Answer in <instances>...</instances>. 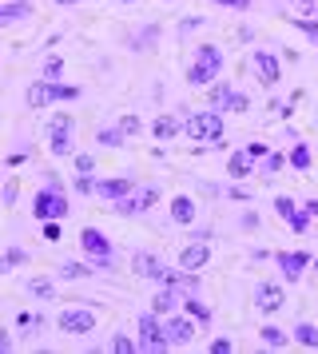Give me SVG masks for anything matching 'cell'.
<instances>
[{"label":"cell","mask_w":318,"mask_h":354,"mask_svg":"<svg viewBox=\"0 0 318 354\" xmlns=\"http://www.w3.org/2000/svg\"><path fill=\"white\" fill-rule=\"evenodd\" d=\"M223 64H227V56H223L219 44H199L187 64V84L191 88H211L223 76Z\"/></svg>","instance_id":"6da1fadb"},{"label":"cell","mask_w":318,"mask_h":354,"mask_svg":"<svg viewBox=\"0 0 318 354\" xmlns=\"http://www.w3.org/2000/svg\"><path fill=\"white\" fill-rule=\"evenodd\" d=\"M68 211L72 207H68L64 183L56 176H48V183L32 195V219H40V223H48V219H68Z\"/></svg>","instance_id":"7a4b0ae2"},{"label":"cell","mask_w":318,"mask_h":354,"mask_svg":"<svg viewBox=\"0 0 318 354\" xmlns=\"http://www.w3.org/2000/svg\"><path fill=\"white\" fill-rule=\"evenodd\" d=\"M64 100H80V88L76 84H60V80H40L28 84V92H24V104H28L32 112H44L52 104H64Z\"/></svg>","instance_id":"3957f363"},{"label":"cell","mask_w":318,"mask_h":354,"mask_svg":"<svg viewBox=\"0 0 318 354\" xmlns=\"http://www.w3.org/2000/svg\"><path fill=\"white\" fill-rule=\"evenodd\" d=\"M227 124H223V112L219 108H207V112H191L183 120V136L191 144H219Z\"/></svg>","instance_id":"277c9868"},{"label":"cell","mask_w":318,"mask_h":354,"mask_svg":"<svg viewBox=\"0 0 318 354\" xmlns=\"http://www.w3.org/2000/svg\"><path fill=\"white\" fill-rule=\"evenodd\" d=\"M80 251H84V259L92 263L95 271H111V263H115L111 239L100 231V227H84V231H80Z\"/></svg>","instance_id":"5b68a950"},{"label":"cell","mask_w":318,"mask_h":354,"mask_svg":"<svg viewBox=\"0 0 318 354\" xmlns=\"http://www.w3.org/2000/svg\"><path fill=\"white\" fill-rule=\"evenodd\" d=\"M135 342H140L143 354H163L171 351V338H167V330H163V319H159L156 310H143L140 322H135Z\"/></svg>","instance_id":"8992f818"},{"label":"cell","mask_w":318,"mask_h":354,"mask_svg":"<svg viewBox=\"0 0 318 354\" xmlns=\"http://www.w3.org/2000/svg\"><path fill=\"white\" fill-rule=\"evenodd\" d=\"M72 131H76V120L68 112H60L52 124H48V151L60 160V156H72Z\"/></svg>","instance_id":"52a82bcc"},{"label":"cell","mask_w":318,"mask_h":354,"mask_svg":"<svg viewBox=\"0 0 318 354\" xmlns=\"http://www.w3.org/2000/svg\"><path fill=\"white\" fill-rule=\"evenodd\" d=\"M163 330H167V338H171V346H191L195 335H199V322L191 319L187 310H183V315L171 310V315H163Z\"/></svg>","instance_id":"ba28073f"},{"label":"cell","mask_w":318,"mask_h":354,"mask_svg":"<svg viewBox=\"0 0 318 354\" xmlns=\"http://www.w3.org/2000/svg\"><path fill=\"white\" fill-rule=\"evenodd\" d=\"M64 335H92L95 330V310L92 306H68L60 319H56Z\"/></svg>","instance_id":"9c48e42d"},{"label":"cell","mask_w":318,"mask_h":354,"mask_svg":"<svg viewBox=\"0 0 318 354\" xmlns=\"http://www.w3.org/2000/svg\"><path fill=\"white\" fill-rule=\"evenodd\" d=\"M251 68H254V76H259L263 88H274V84L283 80V64H279V56L267 52V48H254L251 52Z\"/></svg>","instance_id":"30bf717a"},{"label":"cell","mask_w":318,"mask_h":354,"mask_svg":"<svg viewBox=\"0 0 318 354\" xmlns=\"http://www.w3.org/2000/svg\"><path fill=\"white\" fill-rule=\"evenodd\" d=\"M131 271L140 274V279L163 283V279H167V263H163L156 251H135V255H131Z\"/></svg>","instance_id":"8fae6325"},{"label":"cell","mask_w":318,"mask_h":354,"mask_svg":"<svg viewBox=\"0 0 318 354\" xmlns=\"http://www.w3.org/2000/svg\"><path fill=\"white\" fill-rule=\"evenodd\" d=\"M254 306L263 310V315H279L286 306V290L279 283H254Z\"/></svg>","instance_id":"7c38bea8"},{"label":"cell","mask_w":318,"mask_h":354,"mask_svg":"<svg viewBox=\"0 0 318 354\" xmlns=\"http://www.w3.org/2000/svg\"><path fill=\"white\" fill-rule=\"evenodd\" d=\"M274 215H279V219H286V223H290V231H299V235L310 227V215H306V211H302V203H294L290 195H279V199H274Z\"/></svg>","instance_id":"4fadbf2b"},{"label":"cell","mask_w":318,"mask_h":354,"mask_svg":"<svg viewBox=\"0 0 318 354\" xmlns=\"http://www.w3.org/2000/svg\"><path fill=\"white\" fill-rule=\"evenodd\" d=\"M274 263H279V271H283L286 283H299L302 271H306L315 259L306 255V251H279V255H274Z\"/></svg>","instance_id":"5bb4252c"},{"label":"cell","mask_w":318,"mask_h":354,"mask_svg":"<svg viewBox=\"0 0 318 354\" xmlns=\"http://www.w3.org/2000/svg\"><path fill=\"white\" fill-rule=\"evenodd\" d=\"M140 187L131 176H111V179H95V195L100 199H108V203H115V199H124V195H131Z\"/></svg>","instance_id":"9a60e30c"},{"label":"cell","mask_w":318,"mask_h":354,"mask_svg":"<svg viewBox=\"0 0 318 354\" xmlns=\"http://www.w3.org/2000/svg\"><path fill=\"white\" fill-rule=\"evenodd\" d=\"M207 263H211V243L207 239H191L183 251H179V267L183 271H203Z\"/></svg>","instance_id":"2e32d148"},{"label":"cell","mask_w":318,"mask_h":354,"mask_svg":"<svg viewBox=\"0 0 318 354\" xmlns=\"http://www.w3.org/2000/svg\"><path fill=\"white\" fill-rule=\"evenodd\" d=\"M183 306V290L171 287V283H156V295H151V310H156L159 319L163 315H171V310H179Z\"/></svg>","instance_id":"e0dca14e"},{"label":"cell","mask_w":318,"mask_h":354,"mask_svg":"<svg viewBox=\"0 0 318 354\" xmlns=\"http://www.w3.org/2000/svg\"><path fill=\"white\" fill-rule=\"evenodd\" d=\"M28 17H36V8L28 0H0V28H12V24H20Z\"/></svg>","instance_id":"ac0fdd59"},{"label":"cell","mask_w":318,"mask_h":354,"mask_svg":"<svg viewBox=\"0 0 318 354\" xmlns=\"http://www.w3.org/2000/svg\"><path fill=\"white\" fill-rule=\"evenodd\" d=\"M179 131H183V120H175V115H167V112H159L156 124H151V136H156L159 144H171Z\"/></svg>","instance_id":"d6986e66"},{"label":"cell","mask_w":318,"mask_h":354,"mask_svg":"<svg viewBox=\"0 0 318 354\" xmlns=\"http://www.w3.org/2000/svg\"><path fill=\"white\" fill-rule=\"evenodd\" d=\"M195 215H199V207H195V199H191V195H175V199H171V223L191 227V223H195Z\"/></svg>","instance_id":"ffe728a7"},{"label":"cell","mask_w":318,"mask_h":354,"mask_svg":"<svg viewBox=\"0 0 318 354\" xmlns=\"http://www.w3.org/2000/svg\"><path fill=\"white\" fill-rule=\"evenodd\" d=\"M259 338H263V346H270V351H286V346L294 342V335H286L283 326H263Z\"/></svg>","instance_id":"44dd1931"},{"label":"cell","mask_w":318,"mask_h":354,"mask_svg":"<svg viewBox=\"0 0 318 354\" xmlns=\"http://www.w3.org/2000/svg\"><path fill=\"white\" fill-rule=\"evenodd\" d=\"M251 171H254V160L247 156V151H235V156L227 160V176L231 179H247Z\"/></svg>","instance_id":"7402d4cb"},{"label":"cell","mask_w":318,"mask_h":354,"mask_svg":"<svg viewBox=\"0 0 318 354\" xmlns=\"http://www.w3.org/2000/svg\"><path fill=\"white\" fill-rule=\"evenodd\" d=\"M108 211H115V215H124V219H135V215H143V203H140V195L131 192V195H124V199H115Z\"/></svg>","instance_id":"603a6c76"},{"label":"cell","mask_w":318,"mask_h":354,"mask_svg":"<svg viewBox=\"0 0 318 354\" xmlns=\"http://www.w3.org/2000/svg\"><path fill=\"white\" fill-rule=\"evenodd\" d=\"M290 335H294V342H299V346H306V351H318V326H315V322H299Z\"/></svg>","instance_id":"cb8c5ba5"},{"label":"cell","mask_w":318,"mask_h":354,"mask_svg":"<svg viewBox=\"0 0 318 354\" xmlns=\"http://www.w3.org/2000/svg\"><path fill=\"white\" fill-rule=\"evenodd\" d=\"M24 263H28V251H24V247H8V251L0 255V274L16 271V267H24Z\"/></svg>","instance_id":"d4e9b609"},{"label":"cell","mask_w":318,"mask_h":354,"mask_svg":"<svg viewBox=\"0 0 318 354\" xmlns=\"http://www.w3.org/2000/svg\"><path fill=\"white\" fill-rule=\"evenodd\" d=\"M88 274H95L92 263H76V259H72V263H60V279L64 283H72V279H88Z\"/></svg>","instance_id":"484cf974"},{"label":"cell","mask_w":318,"mask_h":354,"mask_svg":"<svg viewBox=\"0 0 318 354\" xmlns=\"http://www.w3.org/2000/svg\"><path fill=\"white\" fill-rule=\"evenodd\" d=\"M95 144H104V147H124L127 144V131L115 124V128H100L95 131Z\"/></svg>","instance_id":"4316f807"},{"label":"cell","mask_w":318,"mask_h":354,"mask_svg":"<svg viewBox=\"0 0 318 354\" xmlns=\"http://www.w3.org/2000/svg\"><path fill=\"white\" fill-rule=\"evenodd\" d=\"M183 310H187V315H191L195 322H199V326H207V322H211V310H207V306L199 303L195 295H183Z\"/></svg>","instance_id":"83f0119b"},{"label":"cell","mask_w":318,"mask_h":354,"mask_svg":"<svg viewBox=\"0 0 318 354\" xmlns=\"http://www.w3.org/2000/svg\"><path fill=\"white\" fill-rule=\"evenodd\" d=\"M28 295H32V299H44V303H52V299H56V283H52V279H32Z\"/></svg>","instance_id":"f1b7e54d"},{"label":"cell","mask_w":318,"mask_h":354,"mask_svg":"<svg viewBox=\"0 0 318 354\" xmlns=\"http://www.w3.org/2000/svg\"><path fill=\"white\" fill-rule=\"evenodd\" d=\"M286 163H290V167H294V171H310V147L306 144H294V151H290V156H286Z\"/></svg>","instance_id":"f546056e"},{"label":"cell","mask_w":318,"mask_h":354,"mask_svg":"<svg viewBox=\"0 0 318 354\" xmlns=\"http://www.w3.org/2000/svg\"><path fill=\"white\" fill-rule=\"evenodd\" d=\"M231 92H235V88H231L227 80L211 84V96H207V100H211V108H219V112H223V108H227V96H231Z\"/></svg>","instance_id":"4dcf8cb0"},{"label":"cell","mask_w":318,"mask_h":354,"mask_svg":"<svg viewBox=\"0 0 318 354\" xmlns=\"http://www.w3.org/2000/svg\"><path fill=\"white\" fill-rule=\"evenodd\" d=\"M259 163H263V176H279L286 167V156L283 151H267V160H259Z\"/></svg>","instance_id":"1f68e13d"},{"label":"cell","mask_w":318,"mask_h":354,"mask_svg":"<svg viewBox=\"0 0 318 354\" xmlns=\"http://www.w3.org/2000/svg\"><path fill=\"white\" fill-rule=\"evenodd\" d=\"M223 112H235V115L251 112V100L243 96V92H231V96H227V108H223Z\"/></svg>","instance_id":"d6a6232c"},{"label":"cell","mask_w":318,"mask_h":354,"mask_svg":"<svg viewBox=\"0 0 318 354\" xmlns=\"http://www.w3.org/2000/svg\"><path fill=\"white\" fill-rule=\"evenodd\" d=\"M40 76H44V80H60V76H64V56H48Z\"/></svg>","instance_id":"836d02e7"},{"label":"cell","mask_w":318,"mask_h":354,"mask_svg":"<svg viewBox=\"0 0 318 354\" xmlns=\"http://www.w3.org/2000/svg\"><path fill=\"white\" fill-rule=\"evenodd\" d=\"M111 351H115V354H135V351H140V342H135V338H127V335H115V338H111Z\"/></svg>","instance_id":"e575fe53"},{"label":"cell","mask_w":318,"mask_h":354,"mask_svg":"<svg viewBox=\"0 0 318 354\" xmlns=\"http://www.w3.org/2000/svg\"><path fill=\"white\" fill-rule=\"evenodd\" d=\"M299 17H318V0H286Z\"/></svg>","instance_id":"d590c367"},{"label":"cell","mask_w":318,"mask_h":354,"mask_svg":"<svg viewBox=\"0 0 318 354\" xmlns=\"http://www.w3.org/2000/svg\"><path fill=\"white\" fill-rule=\"evenodd\" d=\"M135 195H140L143 211H151V207L159 203V187H135Z\"/></svg>","instance_id":"8d00e7d4"},{"label":"cell","mask_w":318,"mask_h":354,"mask_svg":"<svg viewBox=\"0 0 318 354\" xmlns=\"http://www.w3.org/2000/svg\"><path fill=\"white\" fill-rule=\"evenodd\" d=\"M290 24H294V28H299V32H306V36H310V40H318V20L294 17V20H290Z\"/></svg>","instance_id":"74e56055"},{"label":"cell","mask_w":318,"mask_h":354,"mask_svg":"<svg viewBox=\"0 0 318 354\" xmlns=\"http://www.w3.org/2000/svg\"><path fill=\"white\" fill-rule=\"evenodd\" d=\"M120 128H124L127 136H140V128H143V124H140V115H131V112H124V115H120Z\"/></svg>","instance_id":"f35d334b"},{"label":"cell","mask_w":318,"mask_h":354,"mask_svg":"<svg viewBox=\"0 0 318 354\" xmlns=\"http://www.w3.org/2000/svg\"><path fill=\"white\" fill-rule=\"evenodd\" d=\"M16 195H20V183H16V179H8V183H4V192H0L4 207H12V203H16Z\"/></svg>","instance_id":"ab89813d"},{"label":"cell","mask_w":318,"mask_h":354,"mask_svg":"<svg viewBox=\"0 0 318 354\" xmlns=\"http://www.w3.org/2000/svg\"><path fill=\"white\" fill-rule=\"evenodd\" d=\"M76 171H80V176H92V171H95V156H88V151L76 156Z\"/></svg>","instance_id":"60d3db41"},{"label":"cell","mask_w":318,"mask_h":354,"mask_svg":"<svg viewBox=\"0 0 318 354\" xmlns=\"http://www.w3.org/2000/svg\"><path fill=\"white\" fill-rule=\"evenodd\" d=\"M80 195H95V179L92 176H76V183H72Z\"/></svg>","instance_id":"b9f144b4"},{"label":"cell","mask_w":318,"mask_h":354,"mask_svg":"<svg viewBox=\"0 0 318 354\" xmlns=\"http://www.w3.org/2000/svg\"><path fill=\"white\" fill-rule=\"evenodd\" d=\"M211 4H223V8H235V12H251L254 0H211Z\"/></svg>","instance_id":"7bdbcfd3"},{"label":"cell","mask_w":318,"mask_h":354,"mask_svg":"<svg viewBox=\"0 0 318 354\" xmlns=\"http://www.w3.org/2000/svg\"><path fill=\"white\" fill-rule=\"evenodd\" d=\"M243 151H247V156H251V160L259 163V160H267V151H270V147H267V144H247Z\"/></svg>","instance_id":"ee69618b"},{"label":"cell","mask_w":318,"mask_h":354,"mask_svg":"<svg viewBox=\"0 0 318 354\" xmlns=\"http://www.w3.org/2000/svg\"><path fill=\"white\" fill-rule=\"evenodd\" d=\"M60 223H64V219H48V223H44V239H48V243L60 239Z\"/></svg>","instance_id":"f6af8a7d"},{"label":"cell","mask_w":318,"mask_h":354,"mask_svg":"<svg viewBox=\"0 0 318 354\" xmlns=\"http://www.w3.org/2000/svg\"><path fill=\"white\" fill-rule=\"evenodd\" d=\"M211 354H231V338H215L211 342Z\"/></svg>","instance_id":"bcb514c9"},{"label":"cell","mask_w":318,"mask_h":354,"mask_svg":"<svg viewBox=\"0 0 318 354\" xmlns=\"http://www.w3.org/2000/svg\"><path fill=\"white\" fill-rule=\"evenodd\" d=\"M302 211H306L310 219H318V199H306V203H302Z\"/></svg>","instance_id":"7dc6e473"},{"label":"cell","mask_w":318,"mask_h":354,"mask_svg":"<svg viewBox=\"0 0 318 354\" xmlns=\"http://www.w3.org/2000/svg\"><path fill=\"white\" fill-rule=\"evenodd\" d=\"M4 351H12V338H8V330H4V326H0V354Z\"/></svg>","instance_id":"c3c4849f"},{"label":"cell","mask_w":318,"mask_h":354,"mask_svg":"<svg viewBox=\"0 0 318 354\" xmlns=\"http://www.w3.org/2000/svg\"><path fill=\"white\" fill-rule=\"evenodd\" d=\"M56 4H64V8H72V4H76V0H56Z\"/></svg>","instance_id":"681fc988"},{"label":"cell","mask_w":318,"mask_h":354,"mask_svg":"<svg viewBox=\"0 0 318 354\" xmlns=\"http://www.w3.org/2000/svg\"><path fill=\"white\" fill-rule=\"evenodd\" d=\"M124 4H135V0H124Z\"/></svg>","instance_id":"f907efd6"},{"label":"cell","mask_w":318,"mask_h":354,"mask_svg":"<svg viewBox=\"0 0 318 354\" xmlns=\"http://www.w3.org/2000/svg\"><path fill=\"white\" fill-rule=\"evenodd\" d=\"M163 4H171V0H163Z\"/></svg>","instance_id":"816d5d0a"},{"label":"cell","mask_w":318,"mask_h":354,"mask_svg":"<svg viewBox=\"0 0 318 354\" xmlns=\"http://www.w3.org/2000/svg\"><path fill=\"white\" fill-rule=\"evenodd\" d=\"M315 44H318V40H315Z\"/></svg>","instance_id":"f5cc1de1"}]
</instances>
